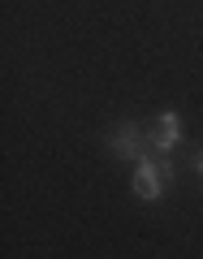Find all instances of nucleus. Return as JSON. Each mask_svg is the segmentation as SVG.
<instances>
[{
  "instance_id": "nucleus-1",
  "label": "nucleus",
  "mask_w": 203,
  "mask_h": 259,
  "mask_svg": "<svg viewBox=\"0 0 203 259\" xmlns=\"http://www.w3.org/2000/svg\"><path fill=\"white\" fill-rule=\"evenodd\" d=\"M134 194H139L143 203H156L160 190H165L169 182H173V164H169V156H156V151H147L143 160H134Z\"/></svg>"
},
{
  "instance_id": "nucleus-2",
  "label": "nucleus",
  "mask_w": 203,
  "mask_h": 259,
  "mask_svg": "<svg viewBox=\"0 0 203 259\" xmlns=\"http://www.w3.org/2000/svg\"><path fill=\"white\" fill-rule=\"evenodd\" d=\"M108 147H112V156H121V160H143L147 156V130L134 125V121H126V125H117L108 134Z\"/></svg>"
},
{
  "instance_id": "nucleus-3",
  "label": "nucleus",
  "mask_w": 203,
  "mask_h": 259,
  "mask_svg": "<svg viewBox=\"0 0 203 259\" xmlns=\"http://www.w3.org/2000/svg\"><path fill=\"white\" fill-rule=\"evenodd\" d=\"M177 139H182V117L169 108V112H160V117L151 121V130H147V151L169 156V151L177 147Z\"/></svg>"
},
{
  "instance_id": "nucleus-4",
  "label": "nucleus",
  "mask_w": 203,
  "mask_h": 259,
  "mask_svg": "<svg viewBox=\"0 0 203 259\" xmlns=\"http://www.w3.org/2000/svg\"><path fill=\"white\" fill-rule=\"evenodd\" d=\"M194 168H199V173H203V151H199V156H194Z\"/></svg>"
}]
</instances>
